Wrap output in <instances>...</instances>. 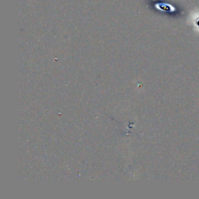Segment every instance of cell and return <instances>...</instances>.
I'll use <instances>...</instances> for the list:
<instances>
[{"label": "cell", "mask_w": 199, "mask_h": 199, "mask_svg": "<svg viewBox=\"0 0 199 199\" xmlns=\"http://www.w3.org/2000/svg\"><path fill=\"white\" fill-rule=\"evenodd\" d=\"M190 23L194 31L199 34V10L192 12L190 16Z\"/></svg>", "instance_id": "obj_1"}]
</instances>
